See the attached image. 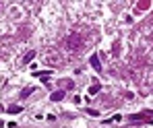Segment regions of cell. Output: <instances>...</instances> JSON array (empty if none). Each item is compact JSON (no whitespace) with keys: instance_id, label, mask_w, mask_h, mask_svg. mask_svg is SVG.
Listing matches in <instances>:
<instances>
[{"instance_id":"cell-1","label":"cell","mask_w":153,"mask_h":128,"mask_svg":"<svg viewBox=\"0 0 153 128\" xmlns=\"http://www.w3.org/2000/svg\"><path fill=\"white\" fill-rule=\"evenodd\" d=\"M81 44H83V39H81V35L79 33H73L68 39H66V46H68V50H79L81 48Z\"/></svg>"},{"instance_id":"cell-2","label":"cell","mask_w":153,"mask_h":128,"mask_svg":"<svg viewBox=\"0 0 153 128\" xmlns=\"http://www.w3.org/2000/svg\"><path fill=\"white\" fill-rule=\"evenodd\" d=\"M50 99H52V101H60V99H64V89H58V91H54Z\"/></svg>"},{"instance_id":"cell-3","label":"cell","mask_w":153,"mask_h":128,"mask_svg":"<svg viewBox=\"0 0 153 128\" xmlns=\"http://www.w3.org/2000/svg\"><path fill=\"white\" fill-rule=\"evenodd\" d=\"M91 66L95 68V70H102V62H100V56H97V54L91 56Z\"/></svg>"},{"instance_id":"cell-4","label":"cell","mask_w":153,"mask_h":128,"mask_svg":"<svg viewBox=\"0 0 153 128\" xmlns=\"http://www.w3.org/2000/svg\"><path fill=\"white\" fill-rule=\"evenodd\" d=\"M100 91H102V85H97V83H95V85H91V87H89L87 93H89V95H97Z\"/></svg>"},{"instance_id":"cell-5","label":"cell","mask_w":153,"mask_h":128,"mask_svg":"<svg viewBox=\"0 0 153 128\" xmlns=\"http://www.w3.org/2000/svg\"><path fill=\"white\" fill-rule=\"evenodd\" d=\"M21 109H23L21 105H8V114H19Z\"/></svg>"},{"instance_id":"cell-6","label":"cell","mask_w":153,"mask_h":128,"mask_svg":"<svg viewBox=\"0 0 153 128\" xmlns=\"http://www.w3.org/2000/svg\"><path fill=\"white\" fill-rule=\"evenodd\" d=\"M33 58H35V52H33V50H31V52H29V54H27V56H25V62H31V60H33Z\"/></svg>"},{"instance_id":"cell-7","label":"cell","mask_w":153,"mask_h":128,"mask_svg":"<svg viewBox=\"0 0 153 128\" xmlns=\"http://www.w3.org/2000/svg\"><path fill=\"white\" fill-rule=\"evenodd\" d=\"M31 93H33V89H25V91H23V93H21V97H23V99H25V97H27V95H31Z\"/></svg>"},{"instance_id":"cell-8","label":"cell","mask_w":153,"mask_h":128,"mask_svg":"<svg viewBox=\"0 0 153 128\" xmlns=\"http://www.w3.org/2000/svg\"><path fill=\"white\" fill-rule=\"evenodd\" d=\"M62 85H64V89H68V87H73V83H70V81H62Z\"/></svg>"}]
</instances>
